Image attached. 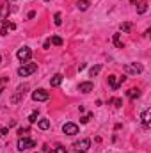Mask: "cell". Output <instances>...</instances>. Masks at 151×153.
I'll list each match as a JSON object with an SVG mask.
<instances>
[{"instance_id": "484cf974", "label": "cell", "mask_w": 151, "mask_h": 153, "mask_svg": "<svg viewBox=\"0 0 151 153\" xmlns=\"http://www.w3.org/2000/svg\"><path fill=\"white\" fill-rule=\"evenodd\" d=\"M50 153H68V152H66V148H61V146H59V148H53Z\"/></svg>"}, {"instance_id": "5bb4252c", "label": "cell", "mask_w": 151, "mask_h": 153, "mask_svg": "<svg viewBox=\"0 0 151 153\" xmlns=\"http://www.w3.org/2000/svg\"><path fill=\"white\" fill-rule=\"evenodd\" d=\"M76 7H78L80 11H87V9H89V0H78V2H76Z\"/></svg>"}, {"instance_id": "ffe728a7", "label": "cell", "mask_w": 151, "mask_h": 153, "mask_svg": "<svg viewBox=\"0 0 151 153\" xmlns=\"http://www.w3.org/2000/svg\"><path fill=\"white\" fill-rule=\"evenodd\" d=\"M11 29H9V23L5 22L4 25H2V29H0V36H7V32H9Z\"/></svg>"}, {"instance_id": "8992f818", "label": "cell", "mask_w": 151, "mask_h": 153, "mask_svg": "<svg viewBox=\"0 0 151 153\" xmlns=\"http://www.w3.org/2000/svg\"><path fill=\"white\" fill-rule=\"evenodd\" d=\"M142 64H137V62H130V64H124V71L126 73H132V75H137V73H142Z\"/></svg>"}, {"instance_id": "7402d4cb", "label": "cell", "mask_w": 151, "mask_h": 153, "mask_svg": "<svg viewBox=\"0 0 151 153\" xmlns=\"http://www.w3.org/2000/svg\"><path fill=\"white\" fill-rule=\"evenodd\" d=\"M53 23H55V25H57V27H59V25H61V23H62V16H61V13H57V14H55V16H53Z\"/></svg>"}, {"instance_id": "277c9868", "label": "cell", "mask_w": 151, "mask_h": 153, "mask_svg": "<svg viewBox=\"0 0 151 153\" xmlns=\"http://www.w3.org/2000/svg\"><path fill=\"white\" fill-rule=\"evenodd\" d=\"M73 148H75L76 153H85L89 148H91V141L89 139H82V141H76L75 144H73Z\"/></svg>"}, {"instance_id": "f546056e", "label": "cell", "mask_w": 151, "mask_h": 153, "mask_svg": "<svg viewBox=\"0 0 151 153\" xmlns=\"http://www.w3.org/2000/svg\"><path fill=\"white\" fill-rule=\"evenodd\" d=\"M44 2H50V0H44Z\"/></svg>"}, {"instance_id": "2e32d148", "label": "cell", "mask_w": 151, "mask_h": 153, "mask_svg": "<svg viewBox=\"0 0 151 153\" xmlns=\"http://www.w3.org/2000/svg\"><path fill=\"white\" fill-rule=\"evenodd\" d=\"M112 41H114V45H115L117 48H123V41H121V34H114Z\"/></svg>"}, {"instance_id": "4fadbf2b", "label": "cell", "mask_w": 151, "mask_h": 153, "mask_svg": "<svg viewBox=\"0 0 151 153\" xmlns=\"http://www.w3.org/2000/svg\"><path fill=\"white\" fill-rule=\"evenodd\" d=\"M146 11H148V2H146V0L139 2V4H137V13H139V14H144Z\"/></svg>"}, {"instance_id": "5b68a950", "label": "cell", "mask_w": 151, "mask_h": 153, "mask_svg": "<svg viewBox=\"0 0 151 153\" xmlns=\"http://www.w3.org/2000/svg\"><path fill=\"white\" fill-rule=\"evenodd\" d=\"M9 14H11V5H9V2H4L0 5V23H5Z\"/></svg>"}, {"instance_id": "4316f807", "label": "cell", "mask_w": 151, "mask_h": 153, "mask_svg": "<svg viewBox=\"0 0 151 153\" xmlns=\"http://www.w3.org/2000/svg\"><path fill=\"white\" fill-rule=\"evenodd\" d=\"M18 134H20V137H23L29 134V128H18Z\"/></svg>"}, {"instance_id": "cb8c5ba5", "label": "cell", "mask_w": 151, "mask_h": 153, "mask_svg": "<svg viewBox=\"0 0 151 153\" xmlns=\"http://www.w3.org/2000/svg\"><path fill=\"white\" fill-rule=\"evenodd\" d=\"M38 116H39V112L38 111H34L32 114L29 116V121H30V123H36V121H38Z\"/></svg>"}, {"instance_id": "e0dca14e", "label": "cell", "mask_w": 151, "mask_h": 153, "mask_svg": "<svg viewBox=\"0 0 151 153\" xmlns=\"http://www.w3.org/2000/svg\"><path fill=\"white\" fill-rule=\"evenodd\" d=\"M38 126L41 130H46V128H50V121H48V119H39Z\"/></svg>"}, {"instance_id": "9c48e42d", "label": "cell", "mask_w": 151, "mask_h": 153, "mask_svg": "<svg viewBox=\"0 0 151 153\" xmlns=\"http://www.w3.org/2000/svg\"><path fill=\"white\" fill-rule=\"evenodd\" d=\"M62 132H64L66 135H76V134H78V126H76L75 123H66V125L62 126Z\"/></svg>"}, {"instance_id": "30bf717a", "label": "cell", "mask_w": 151, "mask_h": 153, "mask_svg": "<svg viewBox=\"0 0 151 153\" xmlns=\"http://www.w3.org/2000/svg\"><path fill=\"white\" fill-rule=\"evenodd\" d=\"M78 91L84 93V94H87V93L93 91V84H91V82H82V84L78 85Z\"/></svg>"}, {"instance_id": "603a6c76", "label": "cell", "mask_w": 151, "mask_h": 153, "mask_svg": "<svg viewBox=\"0 0 151 153\" xmlns=\"http://www.w3.org/2000/svg\"><path fill=\"white\" fill-rule=\"evenodd\" d=\"M52 43H53L55 46H61V45H62V39L59 38V36H52Z\"/></svg>"}, {"instance_id": "ac0fdd59", "label": "cell", "mask_w": 151, "mask_h": 153, "mask_svg": "<svg viewBox=\"0 0 151 153\" xmlns=\"http://www.w3.org/2000/svg\"><path fill=\"white\" fill-rule=\"evenodd\" d=\"M100 71H101V66H100V64H96V66H93V68L89 70V75H91V76H96Z\"/></svg>"}, {"instance_id": "52a82bcc", "label": "cell", "mask_w": 151, "mask_h": 153, "mask_svg": "<svg viewBox=\"0 0 151 153\" xmlns=\"http://www.w3.org/2000/svg\"><path fill=\"white\" fill-rule=\"evenodd\" d=\"M48 98H50V94H48V91H44V89H38V91L32 93V100H34V102H46Z\"/></svg>"}, {"instance_id": "f1b7e54d", "label": "cell", "mask_w": 151, "mask_h": 153, "mask_svg": "<svg viewBox=\"0 0 151 153\" xmlns=\"http://www.w3.org/2000/svg\"><path fill=\"white\" fill-rule=\"evenodd\" d=\"M0 62H2V55H0Z\"/></svg>"}, {"instance_id": "3957f363", "label": "cell", "mask_w": 151, "mask_h": 153, "mask_svg": "<svg viewBox=\"0 0 151 153\" xmlns=\"http://www.w3.org/2000/svg\"><path fill=\"white\" fill-rule=\"evenodd\" d=\"M16 57H18L21 62H29V61H30V57H32V50H30L29 46H23V48H20V50H18Z\"/></svg>"}, {"instance_id": "83f0119b", "label": "cell", "mask_w": 151, "mask_h": 153, "mask_svg": "<svg viewBox=\"0 0 151 153\" xmlns=\"http://www.w3.org/2000/svg\"><path fill=\"white\" fill-rule=\"evenodd\" d=\"M2 91H4V87H2V85H0V94H2Z\"/></svg>"}, {"instance_id": "4dcf8cb0", "label": "cell", "mask_w": 151, "mask_h": 153, "mask_svg": "<svg viewBox=\"0 0 151 153\" xmlns=\"http://www.w3.org/2000/svg\"><path fill=\"white\" fill-rule=\"evenodd\" d=\"M0 137H2V134H0Z\"/></svg>"}, {"instance_id": "44dd1931", "label": "cell", "mask_w": 151, "mask_h": 153, "mask_svg": "<svg viewBox=\"0 0 151 153\" xmlns=\"http://www.w3.org/2000/svg\"><path fill=\"white\" fill-rule=\"evenodd\" d=\"M109 103H112L114 107H117V109H119V107L123 105V100H119V98H112V100H109Z\"/></svg>"}, {"instance_id": "6da1fadb", "label": "cell", "mask_w": 151, "mask_h": 153, "mask_svg": "<svg viewBox=\"0 0 151 153\" xmlns=\"http://www.w3.org/2000/svg\"><path fill=\"white\" fill-rule=\"evenodd\" d=\"M36 70H38V64H36V62H25L23 66L18 68V75L20 76H29V75H32Z\"/></svg>"}, {"instance_id": "8fae6325", "label": "cell", "mask_w": 151, "mask_h": 153, "mask_svg": "<svg viewBox=\"0 0 151 153\" xmlns=\"http://www.w3.org/2000/svg\"><path fill=\"white\" fill-rule=\"evenodd\" d=\"M62 78H64V76L61 75V73L53 75L52 78H50V84H52V87H57V85H61V84H62Z\"/></svg>"}, {"instance_id": "7a4b0ae2", "label": "cell", "mask_w": 151, "mask_h": 153, "mask_svg": "<svg viewBox=\"0 0 151 153\" xmlns=\"http://www.w3.org/2000/svg\"><path fill=\"white\" fill-rule=\"evenodd\" d=\"M34 146H36V141L29 139L27 135H23V137L18 139V150H20V152H25V150H29V148H34Z\"/></svg>"}, {"instance_id": "7c38bea8", "label": "cell", "mask_w": 151, "mask_h": 153, "mask_svg": "<svg viewBox=\"0 0 151 153\" xmlns=\"http://www.w3.org/2000/svg\"><path fill=\"white\" fill-rule=\"evenodd\" d=\"M150 116H151V109H146V111L142 112V125H144V126H150L151 125Z\"/></svg>"}, {"instance_id": "ba28073f", "label": "cell", "mask_w": 151, "mask_h": 153, "mask_svg": "<svg viewBox=\"0 0 151 153\" xmlns=\"http://www.w3.org/2000/svg\"><path fill=\"white\" fill-rule=\"evenodd\" d=\"M126 80V76H117V75H110L109 76V84L112 89H119V85H123V82Z\"/></svg>"}, {"instance_id": "9a60e30c", "label": "cell", "mask_w": 151, "mask_h": 153, "mask_svg": "<svg viewBox=\"0 0 151 153\" xmlns=\"http://www.w3.org/2000/svg\"><path fill=\"white\" fill-rule=\"evenodd\" d=\"M139 96H141V91H139V89L133 87V89L128 91V98H130V100H135V98H139Z\"/></svg>"}, {"instance_id": "d4e9b609", "label": "cell", "mask_w": 151, "mask_h": 153, "mask_svg": "<svg viewBox=\"0 0 151 153\" xmlns=\"http://www.w3.org/2000/svg\"><path fill=\"white\" fill-rule=\"evenodd\" d=\"M91 117H93V114L82 116V117H80V123H82V125H85V123H89V119H91Z\"/></svg>"}, {"instance_id": "d6986e66", "label": "cell", "mask_w": 151, "mask_h": 153, "mask_svg": "<svg viewBox=\"0 0 151 153\" xmlns=\"http://www.w3.org/2000/svg\"><path fill=\"white\" fill-rule=\"evenodd\" d=\"M119 29H121L123 32H130V30H132V23H128V22H126V23H121Z\"/></svg>"}]
</instances>
